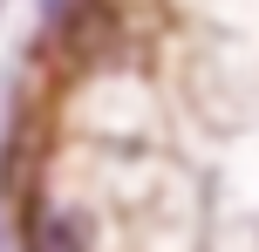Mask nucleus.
I'll list each match as a JSON object with an SVG mask.
<instances>
[{
    "mask_svg": "<svg viewBox=\"0 0 259 252\" xmlns=\"http://www.w3.org/2000/svg\"><path fill=\"white\" fill-rule=\"evenodd\" d=\"M109 34H116V7H109V0H75L68 21H62V41H68L75 55H96Z\"/></svg>",
    "mask_w": 259,
    "mask_h": 252,
    "instance_id": "f257e3e1",
    "label": "nucleus"
}]
</instances>
